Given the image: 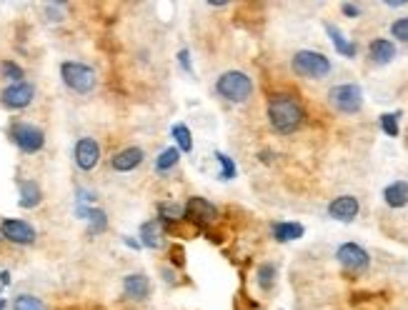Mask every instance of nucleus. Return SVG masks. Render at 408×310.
<instances>
[{"mask_svg":"<svg viewBox=\"0 0 408 310\" xmlns=\"http://www.w3.org/2000/svg\"><path fill=\"white\" fill-rule=\"evenodd\" d=\"M273 280H276V268H273L270 263L261 265V268H258V285H261L263 290H270L273 288Z\"/></svg>","mask_w":408,"mask_h":310,"instance_id":"26","label":"nucleus"},{"mask_svg":"<svg viewBox=\"0 0 408 310\" xmlns=\"http://www.w3.org/2000/svg\"><path fill=\"white\" fill-rule=\"evenodd\" d=\"M325 30H328V35H331L333 45H336V50H339L341 56H346V58H353V56H356V45H353V43H348V41H346V35L341 33V30L336 28V25H331V23H328V25H325Z\"/></svg>","mask_w":408,"mask_h":310,"instance_id":"21","label":"nucleus"},{"mask_svg":"<svg viewBox=\"0 0 408 310\" xmlns=\"http://www.w3.org/2000/svg\"><path fill=\"white\" fill-rule=\"evenodd\" d=\"M123 290H125V296L133 298V300H146V298L151 296V280H148L143 273H136V276H125Z\"/></svg>","mask_w":408,"mask_h":310,"instance_id":"14","label":"nucleus"},{"mask_svg":"<svg viewBox=\"0 0 408 310\" xmlns=\"http://www.w3.org/2000/svg\"><path fill=\"white\" fill-rule=\"evenodd\" d=\"M293 70L303 78H323L331 73V60L323 53H313V50H301L293 56Z\"/></svg>","mask_w":408,"mask_h":310,"instance_id":"4","label":"nucleus"},{"mask_svg":"<svg viewBox=\"0 0 408 310\" xmlns=\"http://www.w3.org/2000/svg\"><path fill=\"white\" fill-rule=\"evenodd\" d=\"M173 138L178 143V148L183 153H191L193 151V140H191V131H188L186 125H173Z\"/></svg>","mask_w":408,"mask_h":310,"instance_id":"23","label":"nucleus"},{"mask_svg":"<svg viewBox=\"0 0 408 310\" xmlns=\"http://www.w3.org/2000/svg\"><path fill=\"white\" fill-rule=\"evenodd\" d=\"M158 213L166 221H180V218H186V208L178 206V203H160Z\"/></svg>","mask_w":408,"mask_h":310,"instance_id":"22","label":"nucleus"},{"mask_svg":"<svg viewBox=\"0 0 408 310\" xmlns=\"http://www.w3.org/2000/svg\"><path fill=\"white\" fill-rule=\"evenodd\" d=\"M78 213L83 215L85 221L90 223V228H88V233L90 235H98V233H103L105 228H108V215L103 213V210H96V208H90V210H78Z\"/></svg>","mask_w":408,"mask_h":310,"instance_id":"20","label":"nucleus"},{"mask_svg":"<svg viewBox=\"0 0 408 310\" xmlns=\"http://www.w3.org/2000/svg\"><path fill=\"white\" fill-rule=\"evenodd\" d=\"M336 258H339L341 265L346 270H351V273H363V270L368 268V263H371L366 250L361 248V245H356V243H343L339 248V253H336Z\"/></svg>","mask_w":408,"mask_h":310,"instance_id":"7","label":"nucleus"},{"mask_svg":"<svg viewBox=\"0 0 408 310\" xmlns=\"http://www.w3.org/2000/svg\"><path fill=\"white\" fill-rule=\"evenodd\" d=\"M3 73H6V78L15 80V83H23V68L18 65V63L6 60V63H3Z\"/></svg>","mask_w":408,"mask_h":310,"instance_id":"29","label":"nucleus"},{"mask_svg":"<svg viewBox=\"0 0 408 310\" xmlns=\"http://www.w3.org/2000/svg\"><path fill=\"white\" fill-rule=\"evenodd\" d=\"M368 53H371L374 63H378V65H386V63H391L396 58L394 43L386 41V38H378V41L371 43V45H368Z\"/></svg>","mask_w":408,"mask_h":310,"instance_id":"17","label":"nucleus"},{"mask_svg":"<svg viewBox=\"0 0 408 310\" xmlns=\"http://www.w3.org/2000/svg\"><path fill=\"white\" fill-rule=\"evenodd\" d=\"M303 118V108L293 96H273L268 100V120L278 133L298 131Z\"/></svg>","mask_w":408,"mask_h":310,"instance_id":"1","label":"nucleus"},{"mask_svg":"<svg viewBox=\"0 0 408 310\" xmlns=\"http://www.w3.org/2000/svg\"><path fill=\"white\" fill-rule=\"evenodd\" d=\"M100 160V145L93 138H80L76 143V166L80 170H93Z\"/></svg>","mask_w":408,"mask_h":310,"instance_id":"10","label":"nucleus"},{"mask_svg":"<svg viewBox=\"0 0 408 310\" xmlns=\"http://www.w3.org/2000/svg\"><path fill=\"white\" fill-rule=\"evenodd\" d=\"M186 218H191V221L195 223H213L215 218H218V210H215L213 203H208L206 198H191L186 203Z\"/></svg>","mask_w":408,"mask_h":310,"instance_id":"11","label":"nucleus"},{"mask_svg":"<svg viewBox=\"0 0 408 310\" xmlns=\"http://www.w3.org/2000/svg\"><path fill=\"white\" fill-rule=\"evenodd\" d=\"M33 96H35V88L30 83H13L10 88L3 90V105L6 108H13V111H18V108H25V105L33 103Z\"/></svg>","mask_w":408,"mask_h":310,"instance_id":"9","label":"nucleus"},{"mask_svg":"<svg viewBox=\"0 0 408 310\" xmlns=\"http://www.w3.org/2000/svg\"><path fill=\"white\" fill-rule=\"evenodd\" d=\"M43 193H41V186L38 183H33V180H23L21 183V208H35L38 203H41Z\"/></svg>","mask_w":408,"mask_h":310,"instance_id":"19","label":"nucleus"},{"mask_svg":"<svg viewBox=\"0 0 408 310\" xmlns=\"http://www.w3.org/2000/svg\"><path fill=\"white\" fill-rule=\"evenodd\" d=\"M398 118H401V113H386V115H380V128L391 138L398 135Z\"/></svg>","mask_w":408,"mask_h":310,"instance_id":"27","label":"nucleus"},{"mask_svg":"<svg viewBox=\"0 0 408 310\" xmlns=\"http://www.w3.org/2000/svg\"><path fill=\"white\" fill-rule=\"evenodd\" d=\"M215 158H218V163H221V178L223 180H230L235 178V166L233 160L226 155V153H215Z\"/></svg>","mask_w":408,"mask_h":310,"instance_id":"28","label":"nucleus"},{"mask_svg":"<svg viewBox=\"0 0 408 310\" xmlns=\"http://www.w3.org/2000/svg\"><path fill=\"white\" fill-rule=\"evenodd\" d=\"M178 60H180V65H183V70H186V73H193V68H191V63H188V50H180V53H178Z\"/></svg>","mask_w":408,"mask_h":310,"instance_id":"31","label":"nucleus"},{"mask_svg":"<svg viewBox=\"0 0 408 310\" xmlns=\"http://www.w3.org/2000/svg\"><path fill=\"white\" fill-rule=\"evenodd\" d=\"M383 198H386L388 208H403L408 203V183L406 180H396L383 190Z\"/></svg>","mask_w":408,"mask_h":310,"instance_id":"16","label":"nucleus"},{"mask_svg":"<svg viewBox=\"0 0 408 310\" xmlns=\"http://www.w3.org/2000/svg\"><path fill=\"white\" fill-rule=\"evenodd\" d=\"M328 98H331L333 108L341 113H358L361 105H363V93H361L358 85H353V83L331 88Z\"/></svg>","mask_w":408,"mask_h":310,"instance_id":"6","label":"nucleus"},{"mask_svg":"<svg viewBox=\"0 0 408 310\" xmlns=\"http://www.w3.org/2000/svg\"><path fill=\"white\" fill-rule=\"evenodd\" d=\"M13 310H45V303L35 296H18L13 303Z\"/></svg>","mask_w":408,"mask_h":310,"instance_id":"24","label":"nucleus"},{"mask_svg":"<svg viewBox=\"0 0 408 310\" xmlns=\"http://www.w3.org/2000/svg\"><path fill=\"white\" fill-rule=\"evenodd\" d=\"M0 235L10 243H18V245H30L35 241L33 225H28L25 221H15V218H8V221L0 223Z\"/></svg>","mask_w":408,"mask_h":310,"instance_id":"8","label":"nucleus"},{"mask_svg":"<svg viewBox=\"0 0 408 310\" xmlns=\"http://www.w3.org/2000/svg\"><path fill=\"white\" fill-rule=\"evenodd\" d=\"M140 245H146V248L158 250L163 245V228H160V221H148L143 223L140 228Z\"/></svg>","mask_w":408,"mask_h":310,"instance_id":"15","label":"nucleus"},{"mask_svg":"<svg viewBox=\"0 0 408 310\" xmlns=\"http://www.w3.org/2000/svg\"><path fill=\"white\" fill-rule=\"evenodd\" d=\"M10 138L23 153H38L45 145V135L41 128L30 123H13L10 125Z\"/></svg>","mask_w":408,"mask_h":310,"instance_id":"5","label":"nucleus"},{"mask_svg":"<svg viewBox=\"0 0 408 310\" xmlns=\"http://www.w3.org/2000/svg\"><path fill=\"white\" fill-rule=\"evenodd\" d=\"M301 235H303V225H301V223H276V225H273V238H276L278 243L298 241Z\"/></svg>","mask_w":408,"mask_h":310,"instance_id":"18","label":"nucleus"},{"mask_svg":"<svg viewBox=\"0 0 408 310\" xmlns=\"http://www.w3.org/2000/svg\"><path fill=\"white\" fill-rule=\"evenodd\" d=\"M0 283H3V285H8V283H10V276H8V273H0Z\"/></svg>","mask_w":408,"mask_h":310,"instance_id":"33","label":"nucleus"},{"mask_svg":"<svg viewBox=\"0 0 408 310\" xmlns=\"http://www.w3.org/2000/svg\"><path fill=\"white\" fill-rule=\"evenodd\" d=\"M343 13H346L348 18H356V15L361 13V8H358V5H353V3H343Z\"/></svg>","mask_w":408,"mask_h":310,"instance_id":"32","label":"nucleus"},{"mask_svg":"<svg viewBox=\"0 0 408 310\" xmlns=\"http://www.w3.org/2000/svg\"><path fill=\"white\" fill-rule=\"evenodd\" d=\"M140 163H143V151H140V148H125V151H120L118 155L111 158L113 170H118V173H131L133 168H138Z\"/></svg>","mask_w":408,"mask_h":310,"instance_id":"13","label":"nucleus"},{"mask_svg":"<svg viewBox=\"0 0 408 310\" xmlns=\"http://www.w3.org/2000/svg\"><path fill=\"white\" fill-rule=\"evenodd\" d=\"M61 76H63V83L68 85L70 90H76V93H90V90L96 88V73L93 68L83 65V63H63L61 65Z\"/></svg>","mask_w":408,"mask_h":310,"instance_id":"3","label":"nucleus"},{"mask_svg":"<svg viewBox=\"0 0 408 310\" xmlns=\"http://www.w3.org/2000/svg\"><path fill=\"white\" fill-rule=\"evenodd\" d=\"M358 210H361V206L353 195H341V198H336L331 206H328V215L343 223H351L353 218L358 215Z\"/></svg>","mask_w":408,"mask_h":310,"instance_id":"12","label":"nucleus"},{"mask_svg":"<svg viewBox=\"0 0 408 310\" xmlns=\"http://www.w3.org/2000/svg\"><path fill=\"white\" fill-rule=\"evenodd\" d=\"M391 33H394V38H398V41L408 43V18L396 21L394 25H391Z\"/></svg>","mask_w":408,"mask_h":310,"instance_id":"30","label":"nucleus"},{"mask_svg":"<svg viewBox=\"0 0 408 310\" xmlns=\"http://www.w3.org/2000/svg\"><path fill=\"white\" fill-rule=\"evenodd\" d=\"M215 93L221 98H226V100H230V103H243L253 93V80L246 73H241V70H228V73H223L218 78Z\"/></svg>","mask_w":408,"mask_h":310,"instance_id":"2","label":"nucleus"},{"mask_svg":"<svg viewBox=\"0 0 408 310\" xmlns=\"http://www.w3.org/2000/svg\"><path fill=\"white\" fill-rule=\"evenodd\" d=\"M3 308H6V303H3V298H0V310H3Z\"/></svg>","mask_w":408,"mask_h":310,"instance_id":"34","label":"nucleus"},{"mask_svg":"<svg viewBox=\"0 0 408 310\" xmlns=\"http://www.w3.org/2000/svg\"><path fill=\"white\" fill-rule=\"evenodd\" d=\"M178 158H180V153L175 151V148H168V151L160 153V158L155 160V168H158L160 173H166V170H171L175 163H178Z\"/></svg>","mask_w":408,"mask_h":310,"instance_id":"25","label":"nucleus"}]
</instances>
